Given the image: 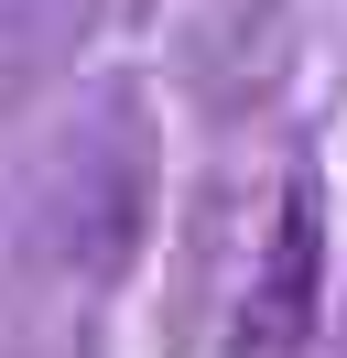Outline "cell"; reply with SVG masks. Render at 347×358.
Returning a JSON list of instances; mask_svg holds the SVG:
<instances>
[{
  "label": "cell",
  "instance_id": "6da1fadb",
  "mask_svg": "<svg viewBox=\"0 0 347 358\" xmlns=\"http://www.w3.org/2000/svg\"><path fill=\"white\" fill-rule=\"evenodd\" d=\"M315 326H325V185L293 163L271 196V228L250 250V282L228 304L217 358H315Z\"/></svg>",
  "mask_w": 347,
  "mask_h": 358
}]
</instances>
